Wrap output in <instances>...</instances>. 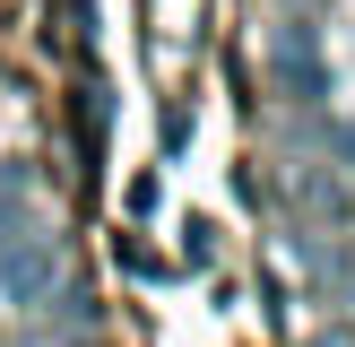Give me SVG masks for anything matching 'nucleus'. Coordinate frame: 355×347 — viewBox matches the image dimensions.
I'll use <instances>...</instances> for the list:
<instances>
[{
    "mask_svg": "<svg viewBox=\"0 0 355 347\" xmlns=\"http://www.w3.org/2000/svg\"><path fill=\"white\" fill-rule=\"evenodd\" d=\"M182 260H191V269H208V260H217V226H208V217L182 226Z\"/></svg>",
    "mask_w": 355,
    "mask_h": 347,
    "instance_id": "nucleus-1",
    "label": "nucleus"
},
{
    "mask_svg": "<svg viewBox=\"0 0 355 347\" xmlns=\"http://www.w3.org/2000/svg\"><path fill=\"white\" fill-rule=\"evenodd\" d=\"M113 252H121V269H139V278H165V252H148V243H139V235H121Z\"/></svg>",
    "mask_w": 355,
    "mask_h": 347,
    "instance_id": "nucleus-2",
    "label": "nucleus"
}]
</instances>
